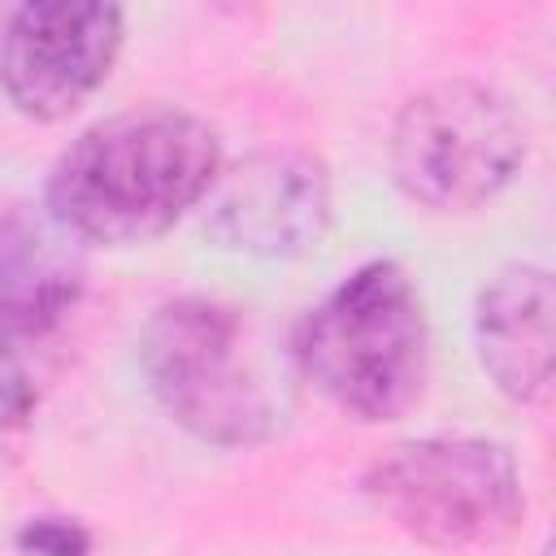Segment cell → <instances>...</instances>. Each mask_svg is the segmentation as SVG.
<instances>
[{"instance_id":"1","label":"cell","mask_w":556,"mask_h":556,"mask_svg":"<svg viewBox=\"0 0 556 556\" xmlns=\"http://www.w3.org/2000/svg\"><path fill=\"white\" fill-rule=\"evenodd\" d=\"M222 148L195 113L152 104L83 130L48 178L56 226L91 243H148L165 235L217 178Z\"/></svg>"},{"instance_id":"2","label":"cell","mask_w":556,"mask_h":556,"mask_svg":"<svg viewBox=\"0 0 556 556\" xmlns=\"http://www.w3.org/2000/svg\"><path fill=\"white\" fill-rule=\"evenodd\" d=\"M295 356L317 391L365 421L408 413L426 387V313L395 261L352 269L300 326Z\"/></svg>"},{"instance_id":"3","label":"cell","mask_w":556,"mask_h":556,"mask_svg":"<svg viewBox=\"0 0 556 556\" xmlns=\"http://www.w3.org/2000/svg\"><path fill=\"white\" fill-rule=\"evenodd\" d=\"M526 161L517 109L473 83L447 78L413 96L391 130V174L400 191L434 213L491 204Z\"/></svg>"},{"instance_id":"4","label":"cell","mask_w":556,"mask_h":556,"mask_svg":"<svg viewBox=\"0 0 556 556\" xmlns=\"http://www.w3.org/2000/svg\"><path fill=\"white\" fill-rule=\"evenodd\" d=\"M165 413L217 447H248L274 430V400L248 352L235 308L213 300L165 304L139 348Z\"/></svg>"},{"instance_id":"5","label":"cell","mask_w":556,"mask_h":556,"mask_svg":"<svg viewBox=\"0 0 556 556\" xmlns=\"http://www.w3.org/2000/svg\"><path fill=\"white\" fill-rule=\"evenodd\" d=\"M365 495L413 539L469 552L504 543L526 513L513 456L486 439H417L365 473Z\"/></svg>"},{"instance_id":"6","label":"cell","mask_w":556,"mask_h":556,"mask_svg":"<svg viewBox=\"0 0 556 556\" xmlns=\"http://www.w3.org/2000/svg\"><path fill=\"white\" fill-rule=\"evenodd\" d=\"M122 48V9L43 0L22 4L0 35V87L30 117H65L109 74Z\"/></svg>"},{"instance_id":"7","label":"cell","mask_w":556,"mask_h":556,"mask_svg":"<svg viewBox=\"0 0 556 556\" xmlns=\"http://www.w3.org/2000/svg\"><path fill=\"white\" fill-rule=\"evenodd\" d=\"M330 222V182L308 152L274 148L235 161L204 195V230L248 256H300Z\"/></svg>"},{"instance_id":"8","label":"cell","mask_w":556,"mask_h":556,"mask_svg":"<svg viewBox=\"0 0 556 556\" xmlns=\"http://www.w3.org/2000/svg\"><path fill=\"white\" fill-rule=\"evenodd\" d=\"M473 348L513 400H539L552 378V278L539 265L500 269L473 308Z\"/></svg>"},{"instance_id":"9","label":"cell","mask_w":556,"mask_h":556,"mask_svg":"<svg viewBox=\"0 0 556 556\" xmlns=\"http://www.w3.org/2000/svg\"><path fill=\"white\" fill-rule=\"evenodd\" d=\"M61 239L43 230H17L0 239V295L22 326L56 317L78 287V265L70 261Z\"/></svg>"},{"instance_id":"10","label":"cell","mask_w":556,"mask_h":556,"mask_svg":"<svg viewBox=\"0 0 556 556\" xmlns=\"http://www.w3.org/2000/svg\"><path fill=\"white\" fill-rule=\"evenodd\" d=\"M30 408H35V382L22 365V356L9 343H0V430L22 426L30 417Z\"/></svg>"},{"instance_id":"11","label":"cell","mask_w":556,"mask_h":556,"mask_svg":"<svg viewBox=\"0 0 556 556\" xmlns=\"http://www.w3.org/2000/svg\"><path fill=\"white\" fill-rule=\"evenodd\" d=\"M22 543L35 556H83L87 552V534L78 526H65V521H35V526H26Z\"/></svg>"}]
</instances>
